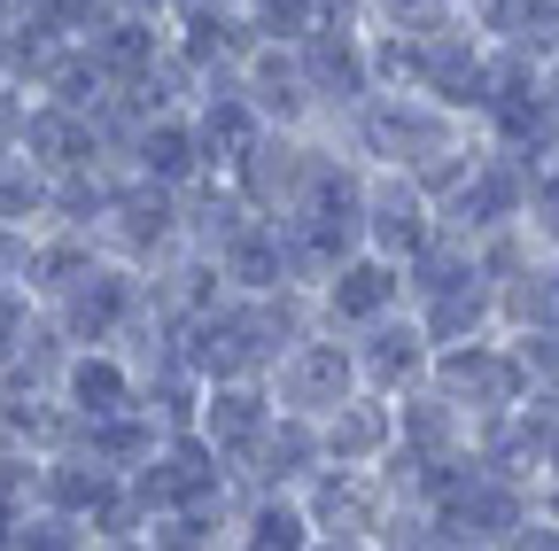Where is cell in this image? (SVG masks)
<instances>
[{"mask_svg":"<svg viewBox=\"0 0 559 551\" xmlns=\"http://www.w3.org/2000/svg\"><path fill=\"white\" fill-rule=\"evenodd\" d=\"M544 164H559V132H551V156H544Z\"/></svg>","mask_w":559,"mask_h":551,"instance_id":"cell-39","label":"cell"},{"mask_svg":"<svg viewBox=\"0 0 559 551\" xmlns=\"http://www.w3.org/2000/svg\"><path fill=\"white\" fill-rule=\"evenodd\" d=\"M419 551H481V543H466V536H443V528H436V536L419 543Z\"/></svg>","mask_w":559,"mask_h":551,"instance_id":"cell-36","label":"cell"},{"mask_svg":"<svg viewBox=\"0 0 559 551\" xmlns=\"http://www.w3.org/2000/svg\"><path fill=\"white\" fill-rule=\"evenodd\" d=\"M521 326H559V256L544 249H521L498 272V334H521Z\"/></svg>","mask_w":559,"mask_h":551,"instance_id":"cell-23","label":"cell"},{"mask_svg":"<svg viewBox=\"0 0 559 551\" xmlns=\"http://www.w3.org/2000/svg\"><path fill=\"white\" fill-rule=\"evenodd\" d=\"M349 350H358V388H373L389 404L412 396V388H428V366H436V342H428V326L412 319V303L373 319V326H358Z\"/></svg>","mask_w":559,"mask_h":551,"instance_id":"cell-10","label":"cell"},{"mask_svg":"<svg viewBox=\"0 0 559 551\" xmlns=\"http://www.w3.org/2000/svg\"><path fill=\"white\" fill-rule=\"evenodd\" d=\"M396 505H404V498L389 490L381 466H319V474L304 481V513H311V528L334 536V543H373V551H381Z\"/></svg>","mask_w":559,"mask_h":551,"instance_id":"cell-6","label":"cell"},{"mask_svg":"<svg viewBox=\"0 0 559 551\" xmlns=\"http://www.w3.org/2000/svg\"><path fill=\"white\" fill-rule=\"evenodd\" d=\"M16 148H24V156H32L47 179H62V171H86V164H117V156H109V141H102V117L70 109V101H47V94H32Z\"/></svg>","mask_w":559,"mask_h":551,"instance_id":"cell-15","label":"cell"},{"mask_svg":"<svg viewBox=\"0 0 559 551\" xmlns=\"http://www.w3.org/2000/svg\"><path fill=\"white\" fill-rule=\"evenodd\" d=\"M226 551H249V543H234V536H226Z\"/></svg>","mask_w":559,"mask_h":551,"instance_id":"cell-40","label":"cell"},{"mask_svg":"<svg viewBox=\"0 0 559 551\" xmlns=\"http://www.w3.org/2000/svg\"><path fill=\"white\" fill-rule=\"evenodd\" d=\"M319 16H326V24H358L366 0H319Z\"/></svg>","mask_w":559,"mask_h":551,"instance_id":"cell-34","label":"cell"},{"mask_svg":"<svg viewBox=\"0 0 559 551\" xmlns=\"http://www.w3.org/2000/svg\"><path fill=\"white\" fill-rule=\"evenodd\" d=\"M319 156H326V132H280L272 124L249 148V164L234 171V187H241V202L257 218H288L304 202V187H311V171H319Z\"/></svg>","mask_w":559,"mask_h":551,"instance_id":"cell-9","label":"cell"},{"mask_svg":"<svg viewBox=\"0 0 559 551\" xmlns=\"http://www.w3.org/2000/svg\"><path fill=\"white\" fill-rule=\"evenodd\" d=\"M226 536H234V505H179L140 528L148 551H226Z\"/></svg>","mask_w":559,"mask_h":551,"instance_id":"cell-27","label":"cell"},{"mask_svg":"<svg viewBox=\"0 0 559 551\" xmlns=\"http://www.w3.org/2000/svg\"><path fill=\"white\" fill-rule=\"evenodd\" d=\"M311 311H319V326H334V334H358V326L404 311V264H389V256H373V249L342 256L326 280L311 288Z\"/></svg>","mask_w":559,"mask_h":551,"instance_id":"cell-11","label":"cell"},{"mask_svg":"<svg viewBox=\"0 0 559 551\" xmlns=\"http://www.w3.org/2000/svg\"><path fill=\"white\" fill-rule=\"evenodd\" d=\"M70 350H124L132 326L148 319V272L124 264V256H102L94 272H79L55 303H39Z\"/></svg>","mask_w":559,"mask_h":551,"instance_id":"cell-2","label":"cell"},{"mask_svg":"<svg viewBox=\"0 0 559 551\" xmlns=\"http://www.w3.org/2000/svg\"><path fill=\"white\" fill-rule=\"evenodd\" d=\"M109 9H140V16H171L179 0H109Z\"/></svg>","mask_w":559,"mask_h":551,"instance_id":"cell-35","label":"cell"},{"mask_svg":"<svg viewBox=\"0 0 559 551\" xmlns=\"http://www.w3.org/2000/svg\"><path fill=\"white\" fill-rule=\"evenodd\" d=\"M451 9V0H366V32H419V24H436Z\"/></svg>","mask_w":559,"mask_h":551,"instance_id":"cell-32","label":"cell"},{"mask_svg":"<svg viewBox=\"0 0 559 551\" xmlns=\"http://www.w3.org/2000/svg\"><path fill=\"white\" fill-rule=\"evenodd\" d=\"M9 551H94V528L70 520V513H55V505H24Z\"/></svg>","mask_w":559,"mask_h":551,"instance_id":"cell-28","label":"cell"},{"mask_svg":"<svg viewBox=\"0 0 559 551\" xmlns=\"http://www.w3.org/2000/svg\"><path fill=\"white\" fill-rule=\"evenodd\" d=\"M86 55L109 86H140L156 79V62L171 55V24L164 16H140V9H109L94 32H86Z\"/></svg>","mask_w":559,"mask_h":551,"instance_id":"cell-18","label":"cell"},{"mask_svg":"<svg viewBox=\"0 0 559 551\" xmlns=\"http://www.w3.org/2000/svg\"><path fill=\"white\" fill-rule=\"evenodd\" d=\"M218 280H226V296L296 288V280H288V249H280V226H272V218H249V226L218 249ZM304 296H311V288H304Z\"/></svg>","mask_w":559,"mask_h":551,"instance_id":"cell-24","label":"cell"},{"mask_svg":"<svg viewBox=\"0 0 559 551\" xmlns=\"http://www.w3.org/2000/svg\"><path fill=\"white\" fill-rule=\"evenodd\" d=\"M264 381H272V404L280 411H296V420H326L342 396H358V350H349V334L311 326L304 342L280 350V366Z\"/></svg>","mask_w":559,"mask_h":551,"instance_id":"cell-7","label":"cell"},{"mask_svg":"<svg viewBox=\"0 0 559 551\" xmlns=\"http://www.w3.org/2000/svg\"><path fill=\"white\" fill-rule=\"evenodd\" d=\"M319 443H326V466H381L396 451V404L373 396V388L342 396L319 420Z\"/></svg>","mask_w":559,"mask_h":551,"instance_id":"cell-20","label":"cell"},{"mask_svg":"<svg viewBox=\"0 0 559 551\" xmlns=\"http://www.w3.org/2000/svg\"><path fill=\"white\" fill-rule=\"evenodd\" d=\"M94 551H148L140 536H94Z\"/></svg>","mask_w":559,"mask_h":551,"instance_id":"cell-37","label":"cell"},{"mask_svg":"<svg viewBox=\"0 0 559 551\" xmlns=\"http://www.w3.org/2000/svg\"><path fill=\"white\" fill-rule=\"evenodd\" d=\"M428 388L451 396L466 411V428L481 435V428H498L506 411L528 396V373H521V358H513L506 334H474V342H443V350H436Z\"/></svg>","mask_w":559,"mask_h":551,"instance_id":"cell-3","label":"cell"},{"mask_svg":"<svg viewBox=\"0 0 559 551\" xmlns=\"http://www.w3.org/2000/svg\"><path fill=\"white\" fill-rule=\"evenodd\" d=\"M94 241L140 272H156L171 249H187V211H179V187H156V179H117L109 194V218L94 226Z\"/></svg>","mask_w":559,"mask_h":551,"instance_id":"cell-5","label":"cell"},{"mask_svg":"<svg viewBox=\"0 0 559 551\" xmlns=\"http://www.w3.org/2000/svg\"><path fill=\"white\" fill-rule=\"evenodd\" d=\"M124 490L140 505V528H148L156 513H179V505H234V474H226L218 451L187 428V435H164L148 466H132Z\"/></svg>","mask_w":559,"mask_h":551,"instance_id":"cell-4","label":"cell"},{"mask_svg":"<svg viewBox=\"0 0 559 551\" xmlns=\"http://www.w3.org/2000/svg\"><path fill=\"white\" fill-rule=\"evenodd\" d=\"M117 164L132 179H156V187H194L202 179V141H194V117L187 109H156L132 124V141L117 148Z\"/></svg>","mask_w":559,"mask_h":551,"instance_id":"cell-19","label":"cell"},{"mask_svg":"<svg viewBox=\"0 0 559 551\" xmlns=\"http://www.w3.org/2000/svg\"><path fill=\"white\" fill-rule=\"evenodd\" d=\"M506 342H513L528 388H559V326H521V334H506Z\"/></svg>","mask_w":559,"mask_h":551,"instance_id":"cell-31","label":"cell"},{"mask_svg":"<svg viewBox=\"0 0 559 551\" xmlns=\"http://www.w3.org/2000/svg\"><path fill=\"white\" fill-rule=\"evenodd\" d=\"M179 211H187V249H202V256H218L257 211L241 202V187L234 179H218V171H202L194 187H179Z\"/></svg>","mask_w":559,"mask_h":551,"instance_id":"cell-25","label":"cell"},{"mask_svg":"<svg viewBox=\"0 0 559 551\" xmlns=\"http://www.w3.org/2000/svg\"><path fill=\"white\" fill-rule=\"evenodd\" d=\"M319 466H326L319 420H296V411H280V420L264 428V443H257V458L241 466L234 490H304Z\"/></svg>","mask_w":559,"mask_h":551,"instance_id":"cell-21","label":"cell"},{"mask_svg":"<svg viewBox=\"0 0 559 551\" xmlns=\"http://www.w3.org/2000/svg\"><path fill=\"white\" fill-rule=\"evenodd\" d=\"M498 551H559V520H544V513H528V520H521V528H513V536H506Z\"/></svg>","mask_w":559,"mask_h":551,"instance_id":"cell-33","label":"cell"},{"mask_svg":"<svg viewBox=\"0 0 559 551\" xmlns=\"http://www.w3.org/2000/svg\"><path fill=\"white\" fill-rule=\"evenodd\" d=\"M234 86H241V94L257 101V117H264V124H280V132H326V124H319V101H311V86H304V62H296V47L257 39V47L241 55Z\"/></svg>","mask_w":559,"mask_h":551,"instance_id":"cell-14","label":"cell"},{"mask_svg":"<svg viewBox=\"0 0 559 551\" xmlns=\"http://www.w3.org/2000/svg\"><path fill=\"white\" fill-rule=\"evenodd\" d=\"M280 420L272 404V381H202V411H194V435L226 458V474L241 481V466L257 458L264 428Z\"/></svg>","mask_w":559,"mask_h":551,"instance_id":"cell-12","label":"cell"},{"mask_svg":"<svg viewBox=\"0 0 559 551\" xmlns=\"http://www.w3.org/2000/svg\"><path fill=\"white\" fill-rule=\"evenodd\" d=\"M55 396L70 404L79 428L117 420V411H140V366L124 350H70L62 373H55Z\"/></svg>","mask_w":559,"mask_h":551,"instance_id":"cell-17","label":"cell"},{"mask_svg":"<svg viewBox=\"0 0 559 551\" xmlns=\"http://www.w3.org/2000/svg\"><path fill=\"white\" fill-rule=\"evenodd\" d=\"M311 551H373V543H334V536H319Z\"/></svg>","mask_w":559,"mask_h":551,"instance_id":"cell-38","label":"cell"},{"mask_svg":"<svg viewBox=\"0 0 559 551\" xmlns=\"http://www.w3.org/2000/svg\"><path fill=\"white\" fill-rule=\"evenodd\" d=\"M334 141L358 156L366 171H412L419 179L428 164H443L451 148L474 141V117H459L451 101L419 94V86H373L358 109L334 124Z\"/></svg>","mask_w":559,"mask_h":551,"instance_id":"cell-1","label":"cell"},{"mask_svg":"<svg viewBox=\"0 0 559 551\" xmlns=\"http://www.w3.org/2000/svg\"><path fill=\"white\" fill-rule=\"evenodd\" d=\"M296 62H304V86L319 101V124L334 132L349 109L373 94V55H366V24H311L296 39Z\"/></svg>","mask_w":559,"mask_h":551,"instance_id":"cell-8","label":"cell"},{"mask_svg":"<svg viewBox=\"0 0 559 551\" xmlns=\"http://www.w3.org/2000/svg\"><path fill=\"white\" fill-rule=\"evenodd\" d=\"M412 319L428 326V342H474V334H498V280H459L443 296H419Z\"/></svg>","mask_w":559,"mask_h":551,"instance_id":"cell-26","label":"cell"},{"mask_svg":"<svg viewBox=\"0 0 559 551\" xmlns=\"http://www.w3.org/2000/svg\"><path fill=\"white\" fill-rule=\"evenodd\" d=\"M234 9H241V24H249L257 39H280V47H296L311 24H326L319 0H234Z\"/></svg>","mask_w":559,"mask_h":551,"instance_id":"cell-29","label":"cell"},{"mask_svg":"<svg viewBox=\"0 0 559 551\" xmlns=\"http://www.w3.org/2000/svg\"><path fill=\"white\" fill-rule=\"evenodd\" d=\"M443 226H436V202L412 171H366V249L389 264H412Z\"/></svg>","mask_w":559,"mask_h":551,"instance_id":"cell-13","label":"cell"},{"mask_svg":"<svg viewBox=\"0 0 559 551\" xmlns=\"http://www.w3.org/2000/svg\"><path fill=\"white\" fill-rule=\"evenodd\" d=\"M521 233H528V249L559 256V164H544V171L528 179V211H521Z\"/></svg>","mask_w":559,"mask_h":551,"instance_id":"cell-30","label":"cell"},{"mask_svg":"<svg viewBox=\"0 0 559 551\" xmlns=\"http://www.w3.org/2000/svg\"><path fill=\"white\" fill-rule=\"evenodd\" d=\"M187 117H194V141H202V171H218V179H234L241 164H249V148L264 141V117H257V101L234 86V79H210L194 101H187Z\"/></svg>","mask_w":559,"mask_h":551,"instance_id":"cell-16","label":"cell"},{"mask_svg":"<svg viewBox=\"0 0 559 551\" xmlns=\"http://www.w3.org/2000/svg\"><path fill=\"white\" fill-rule=\"evenodd\" d=\"M234 543H249V551H311L319 528L304 513V490H234Z\"/></svg>","mask_w":559,"mask_h":551,"instance_id":"cell-22","label":"cell"}]
</instances>
